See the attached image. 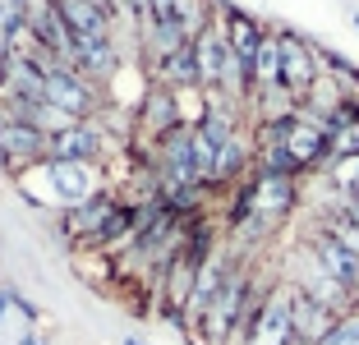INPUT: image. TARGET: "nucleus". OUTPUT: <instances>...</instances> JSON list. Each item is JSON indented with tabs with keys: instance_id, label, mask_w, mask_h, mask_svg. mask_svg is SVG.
I'll use <instances>...</instances> for the list:
<instances>
[{
	"instance_id": "1",
	"label": "nucleus",
	"mask_w": 359,
	"mask_h": 345,
	"mask_svg": "<svg viewBox=\"0 0 359 345\" xmlns=\"http://www.w3.org/2000/svg\"><path fill=\"white\" fill-rule=\"evenodd\" d=\"M19 189L32 203L65 212V208H79L93 194H102V189H111V175H106L102 161H42V166L19 175Z\"/></svg>"
},
{
	"instance_id": "2",
	"label": "nucleus",
	"mask_w": 359,
	"mask_h": 345,
	"mask_svg": "<svg viewBox=\"0 0 359 345\" xmlns=\"http://www.w3.org/2000/svg\"><path fill=\"white\" fill-rule=\"evenodd\" d=\"M249 285H254V262L235 253L231 267H226V281L217 290V299L208 304V313L194 327V341L198 345H235L244 323V304H249Z\"/></svg>"
},
{
	"instance_id": "3",
	"label": "nucleus",
	"mask_w": 359,
	"mask_h": 345,
	"mask_svg": "<svg viewBox=\"0 0 359 345\" xmlns=\"http://www.w3.org/2000/svg\"><path fill=\"white\" fill-rule=\"evenodd\" d=\"M299 208V180L295 175H249L240 189H235V208H231V221L235 217H249L272 235L290 221V212Z\"/></svg>"
},
{
	"instance_id": "4",
	"label": "nucleus",
	"mask_w": 359,
	"mask_h": 345,
	"mask_svg": "<svg viewBox=\"0 0 359 345\" xmlns=\"http://www.w3.org/2000/svg\"><path fill=\"white\" fill-rule=\"evenodd\" d=\"M285 267H290L285 276H290V285H295L299 295H309V299L323 304V309H332L337 318H350L359 309V299L327 272V267H323V262L313 258V253L304 249V244H295V249H290V262H285Z\"/></svg>"
},
{
	"instance_id": "5",
	"label": "nucleus",
	"mask_w": 359,
	"mask_h": 345,
	"mask_svg": "<svg viewBox=\"0 0 359 345\" xmlns=\"http://www.w3.org/2000/svg\"><path fill=\"white\" fill-rule=\"evenodd\" d=\"M125 208V203L116 198V189H102V194H93V198H83L79 208H65L60 212V240L69 244V253L74 249H97L106 235V226L116 221V212Z\"/></svg>"
},
{
	"instance_id": "6",
	"label": "nucleus",
	"mask_w": 359,
	"mask_h": 345,
	"mask_svg": "<svg viewBox=\"0 0 359 345\" xmlns=\"http://www.w3.org/2000/svg\"><path fill=\"white\" fill-rule=\"evenodd\" d=\"M170 129H180L175 97H170V88L148 83V93H143V102H138V120H134V152H138V157H148Z\"/></svg>"
},
{
	"instance_id": "7",
	"label": "nucleus",
	"mask_w": 359,
	"mask_h": 345,
	"mask_svg": "<svg viewBox=\"0 0 359 345\" xmlns=\"http://www.w3.org/2000/svg\"><path fill=\"white\" fill-rule=\"evenodd\" d=\"M276 42H281V88L295 97V102H304V93L318 83V74H323L318 46L304 42V37L290 32V28H276Z\"/></svg>"
},
{
	"instance_id": "8",
	"label": "nucleus",
	"mask_w": 359,
	"mask_h": 345,
	"mask_svg": "<svg viewBox=\"0 0 359 345\" xmlns=\"http://www.w3.org/2000/svg\"><path fill=\"white\" fill-rule=\"evenodd\" d=\"M276 143L285 147V157L295 161L299 175H313V170H323V161H327V129L304 120V115L281 120V125H276Z\"/></svg>"
},
{
	"instance_id": "9",
	"label": "nucleus",
	"mask_w": 359,
	"mask_h": 345,
	"mask_svg": "<svg viewBox=\"0 0 359 345\" xmlns=\"http://www.w3.org/2000/svg\"><path fill=\"white\" fill-rule=\"evenodd\" d=\"M42 102L69 111L74 120H93V115L102 111V88H97L93 79H83L79 69H55V74H46Z\"/></svg>"
},
{
	"instance_id": "10",
	"label": "nucleus",
	"mask_w": 359,
	"mask_h": 345,
	"mask_svg": "<svg viewBox=\"0 0 359 345\" xmlns=\"http://www.w3.org/2000/svg\"><path fill=\"white\" fill-rule=\"evenodd\" d=\"M240 345H295V336H290V281L272 285V295L263 299L254 327Z\"/></svg>"
},
{
	"instance_id": "11",
	"label": "nucleus",
	"mask_w": 359,
	"mask_h": 345,
	"mask_svg": "<svg viewBox=\"0 0 359 345\" xmlns=\"http://www.w3.org/2000/svg\"><path fill=\"white\" fill-rule=\"evenodd\" d=\"M341 327H346V318H337L332 309L313 304L309 295L290 285V336H295V345H327Z\"/></svg>"
},
{
	"instance_id": "12",
	"label": "nucleus",
	"mask_w": 359,
	"mask_h": 345,
	"mask_svg": "<svg viewBox=\"0 0 359 345\" xmlns=\"http://www.w3.org/2000/svg\"><path fill=\"white\" fill-rule=\"evenodd\" d=\"M42 161H46V134H42V129H32V125H5V120H0V166L19 180L23 170L42 166Z\"/></svg>"
},
{
	"instance_id": "13",
	"label": "nucleus",
	"mask_w": 359,
	"mask_h": 345,
	"mask_svg": "<svg viewBox=\"0 0 359 345\" xmlns=\"http://www.w3.org/2000/svg\"><path fill=\"white\" fill-rule=\"evenodd\" d=\"M217 23H222L226 46H231V55H235V60L254 65L258 46H263V37H267V28H263V23H258L249 10H235V5H222V0H217Z\"/></svg>"
},
{
	"instance_id": "14",
	"label": "nucleus",
	"mask_w": 359,
	"mask_h": 345,
	"mask_svg": "<svg viewBox=\"0 0 359 345\" xmlns=\"http://www.w3.org/2000/svg\"><path fill=\"white\" fill-rule=\"evenodd\" d=\"M299 244H304V249L313 253V258L323 262V267H327V272L337 276V281H341V285H346V290L359 299V258H355V253H346L337 240H332V235H323L318 226H309Z\"/></svg>"
},
{
	"instance_id": "15",
	"label": "nucleus",
	"mask_w": 359,
	"mask_h": 345,
	"mask_svg": "<svg viewBox=\"0 0 359 345\" xmlns=\"http://www.w3.org/2000/svg\"><path fill=\"white\" fill-rule=\"evenodd\" d=\"M42 93H46V74L37 65L0 55V102H42Z\"/></svg>"
},
{
	"instance_id": "16",
	"label": "nucleus",
	"mask_w": 359,
	"mask_h": 345,
	"mask_svg": "<svg viewBox=\"0 0 359 345\" xmlns=\"http://www.w3.org/2000/svg\"><path fill=\"white\" fill-rule=\"evenodd\" d=\"M189 46H194V65H198V88L217 93V83H222V69H226V60H231V46H226L222 23H212L208 32H198Z\"/></svg>"
},
{
	"instance_id": "17",
	"label": "nucleus",
	"mask_w": 359,
	"mask_h": 345,
	"mask_svg": "<svg viewBox=\"0 0 359 345\" xmlns=\"http://www.w3.org/2000/svg\"><path fill=\"white\" fill-rule=\"evenodd\" d=\"M148 79L157 88H198V65H194V46L184 42L180 51H170V55H161V60H152L148 65Z\"/></svg>"
},
{
	"instance_id": "18",
	"label": "nucleus",
	"mask_w": 359,
	"mask_h": 345,
	"mask_svg": "<svg viewBox=\"0 0 359 345\" xmlns=\"http://www.w3.org/2000/svg\"><path fill=\"white\" fill-rule=\"evenodd\" d=\"M313 226L323 230V235H332V240H337L346 253H355V258H359V226L350 217H341V212H318Z\"/></svg>"
},
{
	"instance_id": "19",
	"label": "nucleus",
	"mask_w": 359,
	"mask_h": 345,
	"mask_svg": "<svg viewBox=\"0 0 359 345\" xmlns=\"http://www.w3.org/2000/svg\"><path fill=\"white\" fill-rule=\"evenodd\" d=\"M323 175H327V184L337 189V194H350V198H359V152L355 157H337L323 166Z\"/></svg>"
},
{
	"instance_id": "20",
	"label": "nucleus",
	"mask_w": 359,
	"mask_h": 345,
	"mask_svg": "<svg viewBox=\"0 0 359 345\" xmlns=\"http://www.w3.org/2000/svg\"><path fill=\"white\" fill-rule=\"evenodd\" d=\"M28 125H32V129H42V134L51 138V134H65V129H74L79 120H74L69 111H60V106H51V102H37V106H32V115H28Z\"/></svg>"
},
{
	"instance_id": "21",
	"label": "nucleus",
	"mask_w": 359,
	"mask_h": 345,
	"mask_svg": "<svg viewBox=\"0 0 359 345\" xmlns=\"http://www.w3.org/2000/svg\"><path fill=\"white\" fill-rule=\"evenodd\" d=\"M148 5H152V0H125V14L143 23V19H148Z\"/></svg>"
},
{
	"instance_id": "22",
	"label": "nucleus",
	"mask_w": 359,
	"mask_h": 345,
	"mask_svg": "<svg viewBox=\"0 0 359 345\" xmlns=\"http://www.w3.org/2000/svg\"><path fill=\"white\" fill-rule=\"evenodd\" d=\"M5 28H10V5L0 0V37H5Z\"/></svg>"
},
{
	"instance_id": "23",
	"label": "nucleus",
	"mask_w": 359,
	"mask_h": 345,
	"mask_svg": "<svg viewBox=\"0 0 359 345\" xmlns=\"http://www.w3.org/2000/svg\"><path fill=\"white\" fill-rule=\"evenodd\" d=\"M10 304H14V299H10V290H0V323H5V313H10Z\"/></svg>"
},
{
	"instance_id": "24",
	"label": "nucleus",
	"mask_w": 359,
	"mask_h": 345,
	"mask_svg": "<svg viewBox=\"0 0 359 345\" xmlns=\"http://www.w3.org/2000/svg\"><path fill=\"white\" fill-rule=\"evenodd\" d=\"M19 345H46V341H37V336H32V332H28V336H23V341H19Z\"/></svg>"
},
{
	"instance_id": "25",
	"label": "nucleus",
	"mask_w": 359,
	"mask_h": 345,
	"mask_svg": "<svg viewBox=\"0 0 359 345\" xmlns=\"http://www.w3.org/2000/svg\"><path fill=\"white\" fill-rule=\"evenodd\" d=\"M355 28H359V14H355Z\"/></svg>"
},
{
	"instance_id": "26",
	"label": "nucleus",
	"mask_w": 359,
	"mask_h": 345,
	"mask_svg": "<svg viewBox=\"0 0 359 345\" xmlns=\"http://www.w3.org/2000/svg\"><path fill=\"white\" fill-rule=\"evenodd\" d=\"M125 345H138V341H125Z\"/></svg>"
}]
</instances>
